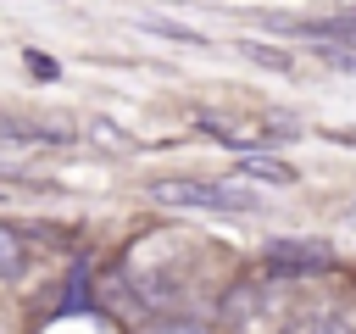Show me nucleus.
<instances>
[{
  "label": "nucleus",
  "mask_w": 356,
  "mask_h": 334,
  "mask_svg": "<svg viewBox=\"0 0 356 334\" xmlns=\"http://www.w3.org/2000/svg\"><path fill=\"white\" fill-rule=\"evenodd\" d=\"M239 50H245L250 61H267V67H278V72L289 67V56H284V50H267V45H239Z\"/></svg>",
  "instance_id": "obj_8"
},
{
  "label": "nucleus",
  "mask_w": 356,
  "mask_h": 334,
  "mask_svg": "<svg viewBox=\"0 0 356 334\" xmlns=\"http://www.w3.org/2000/svg\"><path fill=\"white\" fill-rule=\"evenodd\" d=\"M167 206H200V212H256V195L245 184H217V178H167L150 189Z\"/></svg>",
  "instance_id": "obj_1"
},
{
  "label": "nucleus",
  "mask_w": 356,
  "mask_h": 334,
  "mask_svg": "<svg viewBox=\"0 0 356 334\" xmlns=\"http://www.w3.org/2000/svg\"><path fill=\"white\" fill-rule=\"evenodd\" d=\"M145 334H206L200 323H189V317H161V323H150Z\"/></svg>",
  "instance_id": "obj_7"
},
{
  "label": "nucleus",
  "mask_w": 356,
  "mask_h": 334,
  "mask_svg": "<svg viewBox=\"0 0 356 334\" xmlns=\"http://www.w3.org/2000/svg\"><path fill=\"white\" fill-rule=\"evenodd\" d=\"M273 28H289V33H306V39H345L356 45V17H323V22H273Z\"/></svg>",
  "instance_id": "obj_3"
},
{
  "label": "nucleus",
  "mask_w": 356,
  "mask_h": 334,
  "mask_svg": "<svg viewBox=\"0 0 356 334\" xmlns=\"http://www.w3.org/2000/svg\"><path fill=\"white\" fill-rule=\"evenodd\" d=\"M345 223H350V228H356V206H350V212H345Z\"/></svg>",
  "instance_id": "obj_9"
},
{
  "label": "nucleus",
  "mask_w": 356,
  "mask_h": 334,
  "mask_svg": "<svg viewBox=\"0 0 356 334\" xmlns=\"http://www.w3.org/2000/svg\"><path fill=\"white\" fill-rule=\"evenodd\" d=\"M267 262H278V267H328L334 256L317 239H267Z\"/></svg>",
  "instance_id": "obj_2"
},
{
  "label": "nucleus",
  "mask_w": 356,
  "mask_h": 334,
  "mask_svg": "<svg viewBox=\"0 0 356 334\" xmlns=\"http://www.w3.org/2000/svg\"><path fill=\"white\" fill-rule=\"evenodd\" d=\"M284 334H356V328L339 323V317H306V323H295V328H284Z\"/></svg>",
  "instance_id": "obj_6"
},
{
  "label": "nucleus",
  "mask_w": 356,
  "mask_h": 334,
  "mask_svg": "<svg viewBox=\"0 0 356 334\" xmlns=\"http://www.w3.org/2000/svg\"><path fill=\"white\" fill-rule=\"evenodd\" d=\"M239 173H245V178H267V184H295V167L278 161V156H267V150H250V156L239 161Z\"/></svg>",
  "instance_id": "obj_4"
},
{
  "label": "nucleus",
  "mask_w": 356,
  "mask_h": 334,
  "mask_svg": "<svg viewBox=\"0 0 356 334\" xmlns=\"http://www.w3.org/2000/svg\"><path fill=\"white\" fill-rule=\"evenodd\" d=\"M17 273H22V239L0 228V278H17Z\"/></svg>",
  "instance_id": "obj_5"
}]
</instances>
